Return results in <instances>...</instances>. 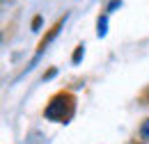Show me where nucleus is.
I'll use <instances>...</instances> for the list:
<instances>
[{
    "instance_id": "obj_1",
    "label": "nucleus",
    "mask_w": 149,
    "mask_h": 144,
    "mask_svg": "<svg viewBox=\"0 0 149 144\" xmlns=\"http://www.w3.org/2000/svg\"><path fill=\"white\" fill-rule=\"evenodd\" d=\"M44 114H46V119H51V121H67V119L74 114V96L67 94V91L55 94V96L48 101Z\"/></svg>"
},
{
    "instance_id": "obj_2",
    "label": "nucleus",
    "mask_w": 149,
    "mask_h": 144,
    "mask_svg": "<svg viewBox=\"0 0 149 144\" xmlns=\"http://www.w3.org/2000/svg\"><path fill=\"white\" fill-rule=\"evenodd\" d=\"M138 137H140V144H149V117L140 124V130H138Z\"/></svg>"
},
{
    "instance_id": "obj_3",
    "label": "nucleus",
    "mask_w": 149,
    "mask_h": 144,
    "mask_svg": "<svg viewBox=\"0 0 149 144\" xmlns=\"http://www.w3.org/2000/svg\"><path fill=\"white\" fill-rule=\"evenodd\" d=\"M108 28V16H99V21H96V35L99 37H106V30Z\"/></svg>"
},
{
    "instance_id": "obj_4",
    "label": "nucleus",
    "mask_w": 149,
    "mask_h": 144,
    "mask_svg": "<svg viewBox=\"0 0 149 144\" xmlns=\"http://www.w3.org/2000/svg\"><path fill=\"white\" fill-rule=\"evenodd\" d=\"M83 53H85V48H83V46H78V48H76V53H74V57H71V60H74V64H78V62H80Z\"/></svg>"
},
{
    "instance_id": "obj_5",
    "label": "nucleus",
    "mask_w": 149,
    "mask_h": 144,
    "mask_svg": "<svg viewBox=\"0 0 149 144\" xmlns=\"http://www.w3.org/2000/svg\"><path fill=\"white\" fill-rule=\"evenodd\" d=\"M32 28H35V30H39V28H41V16H35V21H32Z\"/></svg>"
},
{
    "instance_id": "obj_6",
    "label": "nucleus",
    "mask_w": 149,
    "mask_h": 144,
    "mask_svg": "<svg viewBox=\"0 0 149 144\" xmlns=\"http://www.w3.org/2000/svg\"><path fill=\"white\" fill-rule=\"evenodd\" d=\"M115 7H119V0H112L110 5H108V12H112V9H115Z\"/></svg>"
}]
</instances>
